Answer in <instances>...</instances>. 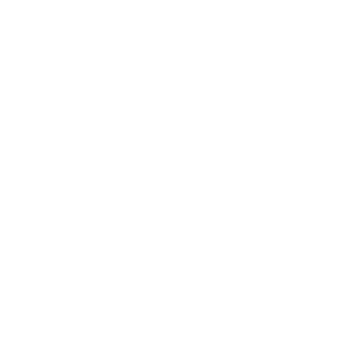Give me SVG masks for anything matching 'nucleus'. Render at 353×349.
Instances as JSON below:
<instances>
[]
</instances>
